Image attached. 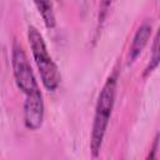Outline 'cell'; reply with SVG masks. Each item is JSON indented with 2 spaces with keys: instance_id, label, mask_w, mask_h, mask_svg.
Returning <instances> with one entry per match:
<instances>
[{
  "instance_id": "6da1fadb",
  "label": "cell",
  "mask_w": 160,
  "mask_h": 160,
  "mask_svg": "<svg viewBox=\"0 0 160 160\" xmlns=\"http://www.w3.org/2000/svg\"><path fill=\"white\" fill-rule=\"evenodd\" d=\"M115 95H116V75H110L106 79L102 89L100 90L95 108L94 122L90 136V151L92 158H98L100 155L104 136L114 109Z\"/></svg>"
},
{
  "instance_id": "7a4b0ae2",
  "label": "cell",
  "mask_w": 160,
  "mask_h": 160,
  "mask_svg": "<svg viewBox=\"0 0 160 160\" xmlns=\"http://www.w3.org/2000/svg\"><path fill=\"white\" fill-rule=\"evenodd\" d=\"M28 39L32 58L40 72L42 85L48 91H55L60 84L61 76L58 65L55 64V61L48 51L42 35L35 26L30 25L28 28Z\"/></svg>"
},
{
  "instance_id": "3957f363",
  "label": "cell",
  "mask_w": 160,
  "mask_h": 160,
  "mask_svg": "<svg viewBox=\"0 0 160 160\" xmlns=\"http://www.w3.org/2000/svg\"><path fill=\"white\" fill-rule=\"evenodd\" d=\"M11 64H12V72H14L15 82L18 88L22 91L25 98L41 94L36 78L31 69V65L28 60V56L18 42H14L12 45Z\"/></svg>"
},
{
  "instance_id": "277c9868",
  "label": "cell",
  "mask_w": 160,
  "mask_h": 160,
  "mask_svg": "<svg viewBox=\"0 0 160 160\" xmlns=\"http://www.w3.org/2000/svg\"><path fill=\"white\" fill-rule=\"evenodd\" d=\"M45 115V105L42 95L38 94L25 98L24 101V124L29 130H38L41 128Z\"/></svg>"
},
{
  "instance_id": "5b68a950",
  "label": "cell",
  "mask_w": 160,
  "mask_h": 160,
  "mask_svg": "<svg viewBox=\"0 0 160 160\" xmlns=\"http://www.w3.org/2000/svg\"><path fill=\"white\" fill-rule=\"evenodd\" d=\"M151 31H152V25L149 21H144L140 28L138 29V31L135 32V36L132 39L130 50H129V55H128V65L132 64L138 56L141 54V51L144 50L145 45L148 44L150 36H151Z\"/></svg>"
},
{
  "instance_id": "8992f818",
  "label": "cell",
  "mask_w": 160,
  "mask_h": 160,
  "mask_svg": "<svg viewBox=\"0 0 160 160\" xmlns=\"http://www.w3.org/2000/svg\"><path fill=\"white\" fill-rule=\"evenodd\" d=\"M34 4L39 11V14L42 18V21L48 29H52L56 25L54 6L51 0H34Z\"/></svg>"
},
{
  "instance_id": "52a82bcc",
  "label": "cell",
  "mask_w": 160,
  "mask_h": 160,
  "mask_svg": "<svg viewBox=\"0 0 160 160\" xmlns=\"http://www.w3.org/2000/svg\"><path fill=\"white\" fill-rule=\"evenodd\" d=\"M159 60H160V56H159V34H156V35H155V39H154V45H152V56H151V59H150L149 65L145 68L144 76L149 75L151 71H154V70L158 68Z\"/></svg>"
},
{
  "instance_id": "ba28073f",
  "label": "cell",
  "mask_w": 160,
  "mask_h": 160,
  "mask_svg": "<svg viewBox=\"0 0 160 160\" xmlns=\"http://www.w3.org/2000/svg\"><path fill=\"white\" fill-rule=\"evenodd\" d=\"M111 1L112 0H100V5H99V24H101L105 20V18H106V15L109 12Z\"/></svg>"
},
{
  "instance_id": "9c48e42d",
  "label": "cell",
  "mask_w": 160,
  "mask_h": 160,
  "mask_svg": "<svg viewBox=\"0 0 160 160\" xmlns=\"http://www.w3.org/2000/svg\"><path fill=\"white\" fill-rule=\"evenodd\" d=\"M158 149H159V134H156V136L154 139V144H152L151 151L148 155V159H156V151H158Z\"/></svg>"
}]
</instances>
